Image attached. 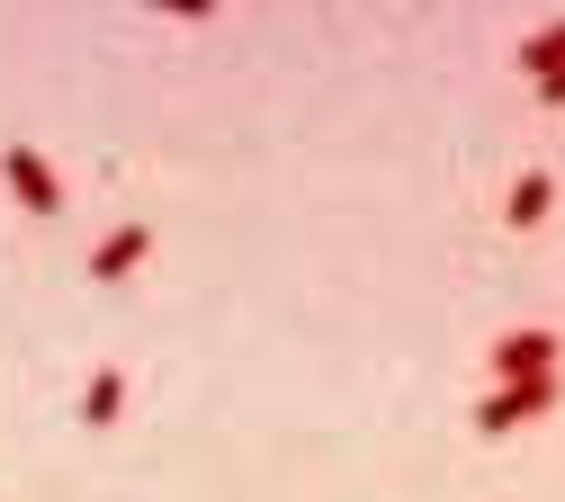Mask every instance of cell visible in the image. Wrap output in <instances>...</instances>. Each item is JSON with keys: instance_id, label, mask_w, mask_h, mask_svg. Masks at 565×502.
Segmentation results:
<instances>
[{"instance_id": "5", "label": "cell", "mask_w": 565, "mask_h": 502, "mask_svg": "<svg viewBox=\"0 0 565 502\" xmlns=\"http://www.w3.org/2000/svg\"><path fill=\"white\" fill-rule=\"evenodd\" d=\"M145 252H153V234H145V225H117V234L90 252V278H126V269L145 260Z\"/></svg>"}, {"instance_id": "6", "label": "cell", "mask_w": 565, "mask_h": 502, "mask_svg": "<svg viewBox=\"0 0 565 502\" xmlns=\"http://www.w3.org/2000/svg\"><path fill=\"white\" fill-rule=\"evenodd\" d=\"M117 413H126V369H99V377L82 386V421H90V430H108Z\"/></svg>"}, {"instance_id": "3", "label": "cell", "mask_w": 565, "mask_h": 502, "mask_svg": "<svg viewBox=\"0 0 565 502\" xmlns=\"http://www.w3.org/2000/svg\"><path fill=\"white\" fill-rule=\"evenodd\" d=\"M556 332L547 323H530V332H503L493 341V386H521V377H556Z\"/></svg>"}, {"instance_id": "4", "label": "cell", "mask_w": 565, "mask_h": 502, "mask_svg": "<svg viewBox=\"0 0 565 502\" xmlns=\"http://www.w3.org/2000/svg\"><path fill=\"white\" fill-rule=\"evenodd\" d=\"M547 206H556V180H547V171H521V180H512V197H503V225H512V234H530Z\"/></svg>"}, {"instance_id": "1", "label": "cell", "mask_w": 565, "mask_h": 502, "mask_svg": "<svg viewBox=\"0 0 565 502\" xmlns=\"http://www.w3.org/2000/svg\"><path fill=\"white\" fill-rule=\"evenodd\" d=\"M565 404V377H521V386H493L484 404H476V430L484 440H503V430H521V421H539V413H556Z\"/></svg>"}, {"instance_id": "7", "label": "cell", "mask_w": 565, "mask_h": 502, "mask_svg": "<svg viewBox=\"0 0 565 502\" xmlns=\"http://www.w3.org/2000/svg\"><path fill=\"white\" fill-rule=\"evenodd\" d=\"M521 72H530V82H556V72H565V19L539 28V36H521Z\"/></svg>"}, {"instance_id": "8", "label": "cell", "mask_w": 565, "mask_h": 502, "mask_svg": "<svg viewBox=\"0 0 565 502\" xmlns=\"http://www.w3.org/2000/svg\"><path fill=\"white\" fill-rule=\"evenodd\" d=\"M539 90V108H565V72H556V82H530Z\"/></svg>"}, {"instance_id": "2", "label": "cell", "mask_w": 565, "mask_h": 502, "mask_svg": "<svg viewBox=\"0 0 565 502\" xmlns=\"http://www.w3.org/2000/svg\"><path fill=\"white\" fill-rule=\"evenodd\" d=\"M0 180H10V197L28 215H63V180H54V162L36 153V143H10V153H0Z\"/></svg>"}]
</instances>
